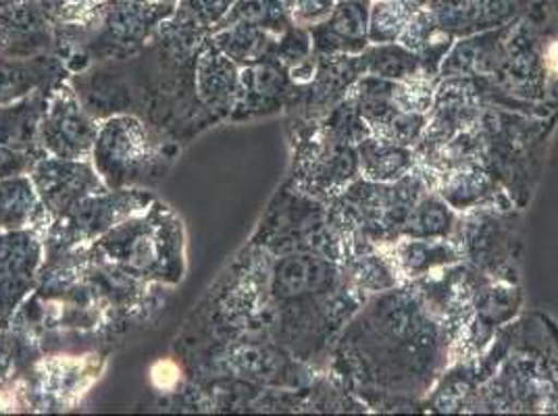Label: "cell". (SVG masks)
Returning a JSON list of instances; mask_svg holds the SVG:
<instances>
[{
    "label": "cell",
    "instance_id": "cell-8",
    "mask_svg": "<svg viewBox=\"0 0 558 416\" xmlns=\"http://www.w3.org/2000/svg\"><path fill=\"white\" fill-rule=\"evenodd\" d=\"M373 0H338L324 22L311 25L315 54H361L369 47Z\"/></svg>",
    "mask_w": 558,
    "mask_h": 416
},
{
    "label": "cell",
    "instance_id": "cell-15",
    "mask_svg": "<svg viewBox=\"0 0 558 416\" xmlns=\"http://www.w3.org/2000/svg\"><path fill=\"white\" fill-rule=\"evenodd\" d=\"M395 265L396 273L409 279L423 278L438 267H450L461 262L463 253L450 240H417V237H400L395 242V255L388 256Z\"/></svg>",
    "mask_w": 558,
    "mask_h": 416
},
{
    "label": "cell",
    "instance_id": "cell-22",
    "mask_svg": "<svg viewBox=\"0 0 558 416\" xmlns=\"http://www.w3.org/2000/svg\"><path fill=\"white\" fill-rule=\"evenodd\" d=\"M38 192L32 178L15 175L0 180V228L22 230L32 223L38 207Z\"/></svg>",
    "mask_w": 558,
    "mask_h": 416
},
{
    "label": "cell",
    "instance_id": "cell-16",
    "mask_svg": "<svg viewBox=\"0 0 558 416\" xmlns=\"http://www.w3.org/2000/svg\"><path fill=\"white\" fill-rule=\"evenodd\" d=\"M356 152L361 164V178L379 184L396 182L417 167L415 150L375 136L361 139L356 144Z\"/></svg>",
    "mask_w": 558,
    "mask_h": 416
},
{
    "label": "cell",
    "instance_id": "cell-21",
    "mask_svg": "<svg viewBox=\"0 0 558 416\" xmlns=\"http://www.w3.org/2000/svg\"><path fill=\"white\" fill-rule=\"evenodd\" d=\"M457 225V215L440 198V194L427 192L415 208L411 210L402 237H417V240H442L450 237Z\"/></svg>",
    "mask_w": 558,
    "mask_h": 416
},
{
    "label": "cell",
    "instance_id": "cell-14",
    "mask_svg": "<svg viewBox=\"0 0 558 416\" xmlns=\"http://www.w3.org/2000/svg\"><path fill=\"white\" fill-rule=\"evenodd\" d=\"M240 90V73L210 40L209 48L201 54L196 63V93L210 111L223 115L232 111Z\"/></svg>",
    "mask_w": 558,
    "mask_h": 416
},
{
    "label": "cell",
    "instance_id": "cell-32",
    "mask_svg": "<svg viewBox=\"0 0 558 416\" xmlns=\"http://www.w3.org/2000/svg\"><path fill=\"white\" fill-rule=\"evenodd\" d=\"M0 230H2V228H0Z\"/></svg>",
    "mask_w": 558,
    "mask_h": 416
},
{
    "label": "cell",
    "instance_id": "cell-6",
    "mask_svg": "<svg viewBox=\"0 0 558 416\" xmlns=\"http://www.w3.org/2000/svg\"><path fill=\"white\" fill-rule=\"evenodd\" d=\"M32 182L45 207L54 215H63L80 200L105 192L93 164L57 157L38 162L32 171Z\"/></svg>",
    "mask_w": 558,
    "mask_h": 416
},
{
    "label": "cell",
    "instance_id": "cell-25",
    "mask_svg": "<svg viewBox=\"0 0 558 416\" xmlns=\"http://www.w3.org/2000/svg\"><path fill=\"white\" fill-rule=\"evenodd\" d=\"M235 0H178L173 20L178 24L187 25L192 29H209L223 22V17L230 13Z\"/></svg>",
    "mask_w": 558,
    "mask_h": 416
},
{
    "label": "cell",
    "instance_id": "cell-1",
    "mask_svg": "<svg viewBox=\"0 0 558 416\" xmlns=\"http://www.w3.org/2000/svg\"><path fill=\"white\" fill-rule=\"evenodd\" d=\"M448 325L429 313L413 285L379 292L349 327L338 346L342 377L356 393L421 395L448 356Z\"/></svg>",
    "mask_w": 558,
    "mask_h": 416
},
{
    "label": "cell",
    "instance_id": "cell-2",
    "mask_svg": "<svg viewBox=\"0 0 558 416\" xmlns=\"http://www.w3.org/2000/svg\"><path fill=\"white\" fill-rule=\"evenodd\" d=\"M178 228L161 221L121 223L100 240L98 250L136 278H163L180 258Z\"/></svg>",
    "mask_w": 558,
    "mask_h": 416
},
{
    "label": "cell",
    "instance_id": "cell-12",
    "mask_svg": "<svg viewBox=\"0 0 558 416\" xmlns=\"http://www.w3.org/2000/svg\"><path fill=\"white\" fill-rule=\"evenodd\" d=\"M294 88L299 86L292 82L288 68L279 63L276 57H269L240 73L238 100H244L246 109L258 113L267 109L276 111L294 96Z\"/></svg>",
    "mask_w": 558,
    "mask_h": 416
},
{
    "label": "cell",
    "instance_id": "cell-29",
    "mask_svg": "<svg viewBox=\"0 0 558 416\" xmlns=\"http://www.w3.org/2000/svg\"><path fill=\"white\" fill-rule=\"evenodd\" d=\"M40 157L34 150H22L0 144V180L24 175Z\"/></svg>",
    "mask_w": 558,
    "mask_h": 416
},
{
    "label": "cell",
    "instance_id": "cell-7",
    "mask_svg": "<svg viewBox=\"0 0 558 416\" xmlns=\"http://www.w3.org/2000/svg\"><path fill=\"white\" fill-rule=\"evenodd\" d=\"M43 260V244L34 233H0V319L4 321L32 290Z\"/></svg>",
    "mask_w": 558,
    "mask_h": 416
},
{
    "label": "cell",
    "instance_id": "cell-26",
    "mask_svg": "<svg viewBox=\"0 0 558 416\" xmlns=\"http://www.w3.org/2000/svg\"><path fill=\"white\" fill-rule=\"evenodd\" d=\"M274 57L278 59L279 63H283L288 70H292L304 61H308L311 57H315L308 27L292 25L286 32H281L278 36V45H276Z\"/></svg>",
    "mask_w": 558,
    "mask_h": 416
},
{
    "label": "cell",
    "instance_id": "cell-17",
    "mask_svg": "<svg viewBox=\"0 0 558 416\" xmlns=\"http://www.w3.org/2000/svg\"><path fill=\"white\" fill-rule=\"evenodd\" d=\"M213 45L219 48L230 61L242 68L256 65L274 57L278 34L260 29L255 25L233 24L217 27L213 32Z\"/></svg>",
    "mask_w": 558,
    "mask_h": 416
},
{
    "label": "cell",
    "instance_id": "cell-24",
    "mask_svg": "<svg viewBox=\"0 0 558 416\" xmlns=\"http://www.w3.org/2000/svg\"><path fill=\"white\" fill-rule=\"evenodd\" d=\"M415 9L402 0H373L369 11V45L398 42Z\"/></svg>",
    "mask_w": 558,
    "mask_h": 416
},
{
    "label": "cell",
    "instance_id": "cell-18",
    "mask_svg": "<svg viewBox=\"0 0 558 416\" xmlns=\"http://www.w3.org/2000/svg\"><path fill=\"white\" fill-rule=\"evenodd\" d=\"M48 96L36 94L9 107H0V144L34 150L40 121L47 113Z\"/></svg>",
    "mask_w": 558,
    "mask_h": 416
},
{
    "label": "cell",
    "instance_id": "cell-10",
    "mask_svg": "<svg viewBox=\"0 0 558 416\" xmlns=\"http://www.w3.org/2000/svg\"><path fill=\"white\" fill-rule=\"evenodd\" d=\"M512 24L457 38L444 59L440 77H494L505 63Z\"/></svg>",
    "mask_w": 558,
    "mask_h": 416
},
{
    "label": "cell",
    "instance_id": "cell-3",
    "mask_svg": "<svg viewBox=\"0 0 558 416\" xmlns=\"http://www.w3.org/2000/svg\"><path fill=\"white\" fill-rule=\"evenodd\" d=\"M98 175L111 185L138 178L148 161V139L144 125L134 117H116L98 127L93 148Z\"/></svg>",
    "mask_w": 558,
    "mask_h": 416
},
{
    "label": "cell",
    "instance_id": "cell-23",
    "mask_svg": "<svg viewBox=\"0 0 558 416\" xmlns=\"http://www.w3.org/2000/svg\"><path fill=\"white\" fill-rule=\"evenodd\" d=\"M233 24L255 25V27L267 29L271 34H278V36L288 27L296 25L292 22L283 0H235L230 13L217 27Z\"/></svg>",
    "mask_w": 558,
    "mask_h": 416
},
{
    "label": "cell",
    "instance_id": "cell-4",
    "mask_svg": "<svg viewBox=\"0 0 558 416\" xmlns=\"http://www.w3.org/2000/svg\"><path fill=\"white\" fill-rule=\"evenodd\" d=\"M98 125L82 109L77 96L63 88L48 98L47 113L38 127V139L57 159L82 161L93 155Z\"/></svg>",
    "mask_w": 558,
    "mask_h": 416
},
{
    "label": "cell",
    "instance_id": "cell-31",
    "mask_svg": "<svg viewBox=\"0 0 558 416\" xmlns=\"http://www.w3.org/2000/svg\"><path fill=\"white\" fill-rule=\"evenodd\" d=\"M132 2H144V4H178V0H132Z\"/></svg>",
    "mask_w": 558,
    "mask_h": 416
},
{
    "label": "cell",
    "instance_id": "cell-19",
    "mask_svg": "<svg viewBox=\"0 0 558 416\" xmlns=\"http://www.w3.org/2000/svg\"><path fill=\"white\" fill-rule=\"evenodd\" d=\"M54 75H59V65L47 57L22 61L0 54V107L11 100L25 98Z\"/></svg>",
    "mask_w": 558,
    "mask_h": 416
},
{
    "label": "cell",
    "instance_id": "cell-28",
    "mask_svg": "<svg viewBox=\"0 0 558 416\" xmlns=\"http://www.w3.org/2000/svg\"><path fill=\"white\" fill-rule=\"evenodd\" d=\"M338 0H283L292 22L303 27L324 22L327 15L333 11Z\"/></svg>",
    "mask_w": 558,
    "mask_h": 416
},
{
    "label": "cell",
    "instance_id": "cell-9",
    "mask_svg": "<svg viewBox=\"0 0 558 416\" xmlns=\"http://www.w3.org/2000/svg\"><path fill=\"white\" fill-rule=\"evenodd\" d=\"M100 9V34L107 47H132L159 29L167 17L173 15L175 4H144L132 0H107Z\"/></svg>",
    "mask_w": 558,
    "mask_h": 416
},
{
    "label": "cell",
    "instance_id": "cell-30",
    "mask_svg": "<svg viewBox=\"0 0 558 416\" xmlns=\"http://www.w3.org/2000/svg\"><path fill=\"white\" fill-rule=\"evenodd\" d=\"M20 2H24V0H0V13L7 11V9H13V7L20 4Z\"/></svg>",
    "mask_w": 558,
    "mask_h": 416
},
{
    "label": "cell",
    "instance_id": "cell-11",
    "mask_svg": "<svg viewBox=\"0 0 558 416\" xmlns=\"http://www.w3.org/2000/svg\"><path fill=\"white\" fill-rule=\"evenodd\" d=\"M136 208H140L138 194H94L61 215L63 233L71 235L73 242H77L80 237H93L98 233L111 232L116 223L123 221Z\"/></svg>",
    "mask_w": 558,
    "mask_h": 416
},
{
    "label": "cell",
    "instance_id": "cell-20",
    "mask_svg": "<svg viewBox=\"0 0 558 416\" xmlns=\"http://www.w3.org/2000/svg\"><path fill=\"white\" fill-rule=\"evenodd\" d=\"M359 57H361L363 73L392 79V82H407L421 71V59L417 52L402 47L400 42L369 45Z\"/></svg>",
    "mask_w": 558,
    "mask_h": 416
},
{
    "label": "cell",
    "instance_id": "cell-13",
    "mask_svg": "<svg viewBox=\"0 0 558 416\" xmlns=\"http://www.w3.org/2000/svg\"><path fill=\"white\" fill-rule=\"evenodd\" d=\"M440 198L452 210H473L496 203V180L484 162H466L434 178ZM498 205V203H496Z\"/></svg>",
    "mask_w": 558,
    "mask_h": 416
},
{
    "label": "cell",
    "instance_id": "cell-5",
    "mask_svg": "<svg viewBox=\"0 0 558 416\" xmlns=\"http://www.w3.org/2000/svg\"><path fill=\"white\" fill-rule=\"evenodd\" d=\"M530 4L532 0H427L425 7L442 32L465 38L512 24Z\"/></svg>",
    "mask_w": 558,
    "mask_h": 416
},
{
    "label": "cell",
    "instance_id": "cell-27",
    "mask_svg": "<svg viewBox=\"0 0 558 416\" xmlns=\"http://www.w3.org/2000/svg\"><path fill=\"white\" fill-rule=\"evenodd\" d=\"M440 32L442 29L436 24V17L432 15V11L427 7H423L411 15V20H409V24L404 25L398 42L402 47L415 50L418 54Z\"/></svg>",
    "mask_w": 558,
    "mask_h": 416
}]
</instances>
